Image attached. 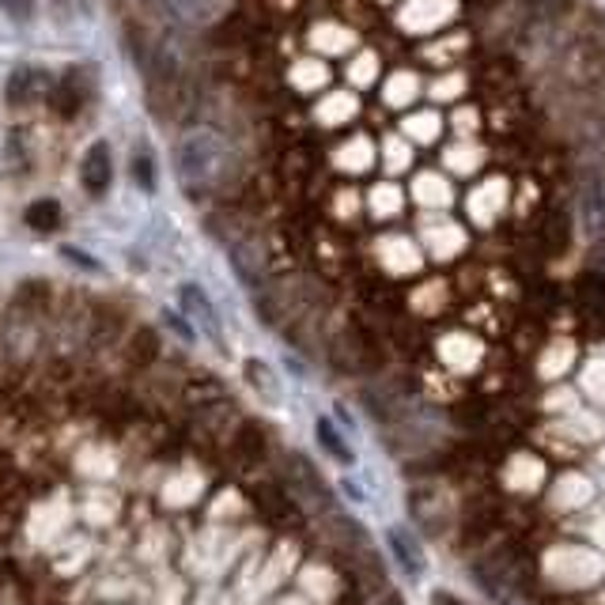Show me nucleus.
Masks as SVG:
<instances>
[{
    "label": "nucleus",
    "instance_id": "f257e3e1",
    "mask_svg": "<svg viewBox=\"0 0 605 605\" xmlns=\"http://www.w3.org/2000/svg\"><path fill=\"white\" fill-rule=\"evenodd\" d=\"M560 76L576 92L598 95L605 87V46L591 35H576L560 54Z\"/></svg>",
    "mask_w": 605,
    "mask_h": 605
},
{
    "label": "nucleus",
    "instance_id": "f03ea898",
    "mask_svg": "<svg viewBox=\"0 0 605 605\" xmlns=\"http://www.w3.org/2000/svg\"><path fill=\"white\" fill-rule=\"evenodd\" d=\"M220 163H224V144L212 133H190L178 144V170H182V182L193 190L216 178Z\"/></svg>",
    "mask_w": 605,
    "mask_h": 605
},
{
    "label": "nucleus",
    "instance_id": "7ed1b4c3",
    "mask_svg": "<svg viewBox=\"0 0 605 605\" xmlns=\"http://www.w3.org/2000/svg\"><path fill=\"white\" fill-rule=\"evenodd\" d=\"M288 485H292V496L302 503V507H310V511H318V514H333V493L322 485V477H318V470L307 462V458H299V454H292L288 458Z\"/></svg>",
    "mask_w": 605,
    "mask_h": 605
},
{
    "label": "nucleus",
    "instance_id": "20e7f679",
    "mask_svg": "<svg viewBox=\"0 0 605 605\" xmlns=\"http://www.w3.org/2000/svg\"><path fill=\"white\" fill-rule=\"evenodd\" d=\"M54 87H57V80L50 76V72L20 64V69H12V76L4 80V99L15 103V106L35 103V99H50Z\"/></svg>",
    "mask_w": 605,
    "mask_h": 605
},
{
    "label": "nucleus",
    "instance_id": "39448f33",
    "mask_svg": "<svg viewBox=\"0 0 605 605\" xmlns=\"http://www.w3.org/2000/svg\"><path fill=\"white\" fill-rule=\"evenodd\" d=\"M92 92H95L92 72H87V69L69 72V76H64L61 84L54 87V95H50V99H54V110L61 114V118H76L80 106L92 99Z\"/></svg>",
    "mask_w": 605,
    "mask_h": 605
},
{
    "label": "nucleus",
    "instance_id": "423d86ee",
    "mask_svg": "<svg viewBox=\"0 0 605 605\" xmlns=\"http://www.w3.org/2000/svg\"><path fill=\"white\" fill-rule=\"evenodd\" d=\"M110 178H114V159H110V149L99 141V144H92L84 155V167H80V182H84V190L87 193H103L106 186H110Z\"/></svg>",
    "mask_w": 605,
    "mask_h": 605
},
{
    "label": "nucleus",
    "instance_id": "0eeeda50",
    "mask_svg": "<svg viewBox=\"0 0 605 605\" xmlns=\"http://www.w3.org/2000/svg\"><path fill=\"white\" fill-rule=\"evenodd\" d=\"M155 359H159V333H155L152 325H137L133 337H129V345H126V364L133 367V371H144Z\"/></svg>",
    "mask_w": 605,
    "mask_h": 605
},
{
    "label": "nucleus",
    "instance_id": "6e6552de",
    "mask_svg": "<svg viewBox=\"0 0 605 605\" xmlns=\"http://www.w3.org/2000/svg\"><path fill=\"white\" fill-rule=\"evenodd\" d=\"M387 542H390V549H394L398 564L405 568V576L420 579L424 576V553H420V545L413 542V534H408V530H402V526H394L387 534Z\"/></svg>",
    "mask_w": 605,
    "mask_h": 605
},
{
    "label": "nucleus",
    "instance_id": "1a4fd4ad",
    "mask_svg": "<svg viewBox=\"0 0 605 605\" xmlns=\"http://www.w3.org/2000/svg\"><path fill=\"white\" fill-rule=\"evenodd\" d=\"M178 296H182V307L190 310V315L198 318V322L204 325V330H209L212 337L220 341V322H216V310H212L209 296H204V292L198 288V284H186V288L178 292Z\"/></svg>",
    "mask_w": 605,
    "mask_h": 605
},
{
    "label": "nucleus",
    "instance_id": "9d476101",
    "mask_svg": "<svg viewBox=\"0 0 605 605\" xmlns=\"http://www.w3.org/2000/svg\"><path fill=\"white\" fill-rule=\"evenodd\" d=\"M27 224L35 227V232H43V235L57 232V227H61V204H57L54 198H38L27 209Z\"/></svg>",
    "mask_w": 605,
    "mask_h": 605
},
{
    "label": "nucleus",
    "instance_id": "9b49d317",
    "mask_svg": "<svg viewBox=\"0 0 605 605\" xmlns=\"http://www.w3.org/2000/svg\"><path fill=\"white\" fill-rule=\"evenodd\" d=\"M235 454H239L242 462H258V458L265 454V436H261V428L242 424V428L235 431Z\"/></svg>",
    "mask_w": 605,
    "mask_h": 605
},
{
    "label": "nucleus",
    "instance_id": "f8f14e48",
    "mask_svg": "<svg viewBox=\"0 0 605 605\" xmlns=\"http://www.w3.org/2000/svg\"><path fill=\"white\" fill-rule=\"evenodd\" d=\"M247 379L253 382V390H258L265 402H276V398H281V387H276L273 371H269L261 359H250V364H247Z\"/></svg>",
    "mask_w": 605,
    "mask_h": 605
},
{
    "label": "nucleus",
    "instance_id": "ddd939ff",
    "mask_svg": "<svg viewBox=\"0 0 605 605\" xmlns=\"http://www.w3.org/2000/svg\"><path fill=\"white\" fill-rule=\"evenodd\" d=\"M318 443H322L325 451L337 458L341 465H353V451H348V443L341 439V431H333L330 420H318Z\"/></svg>",
    "mask_w": 605,
    "mask_h": 605
},
{
    "label": "nucleus",
    "instance_id": "4468645a",
    "mask_svg": "<svg viewBox=\"0 0 605 605\" xmlns=\"http://www.w3.org/2000/svg\"><path fill=\"white\" fill-rule=\"evenodd\" d=\"M387 99L390 103H413L416 99V80L408 76V72H398V76H390V84H387Z\"/></svg>",
    "mask_w": 605,
    "mask_h": 605
},
{
    "label": "nucleus",
    "instance_id": "2eb2a0df",
    "mask_svg": "<svg viewBox=\"0 0 605 605\" xmlns=\"http://www.w3.org/2000/svg\"><path fill=\"white\" fill-rule=\"evenodd\" d=\"M413 126H416V137H420V141H436L439 129H443V118H439V114H420V118L405 121V129H413Z\"/></svg>",
    "mask_w": 605,
    "mask_h": 605
},
{
    "label": "nucleus",
    "instance_id": "dca6fc26",
    "mask_svg": "<svg viewBox=\"0 0 605 605\" xmlns=\"http://www.w3.org/2000/svg\"><path fill=\"white\" fill-rule=\"evenodd\" d=\"M133 170H137V182H141V190H155V178H152V159L149 155H137V163H133Z\"/></svg>",
    "mask_w": 605,
    "mask_h": 605
},
{
    "label": "nucleus",
    "instance_id": "f3484780",
    "mask_svg": "<svg viewBox=\"0 0 605 605\" xmlns=\"http://www.w3.org/2000/svg\"><path fill=\"white\" fill-rule=\"evenodd\" d=\"M64 258H72L76 265H84V269H99V261H92L87 253H80L76 247H64Z\"/></svg>",
    "mask_w": 605,
    "mask_h": 605
},
{
    "label": "nucleus",
    "instance_id": "a211bd4d",
    "mask_svg": "<svg viewBox=\"0 0 605 605\" xmlns=\"http://www.w3.org/2000/svg\"><path fill=\"white\" fill-rule=\"evenodd\" d=\"M0 4H4V12H12L15 20H23V15H27V4H23V0H0Z\"/></svg>",
    "mask_w": 605,
    "mask_h": 605
},
{
    "label": "nucleus",
    "instance_id": "6ab92c4d",
    "mask_svg": "<svg viewBox=\"0 0 605 605\" xmlns=\"http://www.w3.org/2000/svg\"><path fill=\"white\" fill-rule=\"evenodd\" d=\"M167 322L175 325V330L182 333L186 341H193V325H186V322H182V318H178V315H167Z\"/></svg>",
    "mask_w": 605,
    "mask_h": 605
},
{
    "label": "nucleus",
    "instance_id": "aec40b11",
    "mask_svg": "<svg viewBox=\"0 0 605 605\" xmlns=\"http://www.w3.org/2000/svg\"><path fill=\"white\" fill-rule=\"evenodd\" d=\"M537 8H542V12H560V4L564 0H534Z\"/></svg>",
    "mask_w": 605,
    "mask_h": 605
},
{
    "label": "nucleus",
    "instance_id": "412c9836",
    "mask_svg": "<svg viewBox=\"0 0 605 605\" xmlns=\"http://www.w3.org/2000/svg\"><path fill=\"white\" fill-rule=\"evenodd\" d=\"M436 605H462V602H458L454 594H443V591H439V594H436Z\"/></svg>",
    "mask_w": 605,
    "mask_h": 605
}]
</instances>
